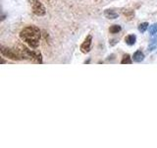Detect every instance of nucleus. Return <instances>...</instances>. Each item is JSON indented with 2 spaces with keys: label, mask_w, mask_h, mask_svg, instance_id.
<instances>
[{
  "label": "nucleus",
  "mask_w": 157,
  "mask_h": 148,
  "mask_svg": "<svg viewBox=\"0 0 157 148\" xmlns=\"http://www.w3.org/2000/svg\"><path fill=\"white\" fill-rule=\"evenodd\" d=\"M29 3H31V6L34 15L40 17L46 14L45 7L43 6V4L39 0H29Z\"/></svg>",
  "instance_id": "nucleus-4"
},
{
  "label": "nucleus",
  "mask_w": 157,
  "mask_h": 148,
  "mask_svg": "<svg viewBox=\"0 0 157 148\" xmlns=\"http://www.w3.org/2000/svg\"><path fill=\"white\" fill-rule=\"evenodd\" d=\"M132 58H134V61L136 62H140L144 59V54L141 51H137L134 53V56H132Z\"/></svg>",
  "instance_id": "nucleus-7"
},
{
  "label": "nucleus",
  "mask_w": 157,
  "mask_h": 148,
  "mask_svg": "<svg viewBox=\"0 0 157 148\" xmlns=\"http://www.w3.org/2000/svg\"><path fill=\"white\" fill-rule=\"evenodd\" d=\"M0 51L4 57H7L12 60H23L24 57L18 47H6L4 46L0 47Z\"/></svg>",
  "instance_id": "nucleus-3"
},
{
  "label": "nucleus",
  "mask_w": 157,
  "mask_h": 148,
  "mask_svg": "<svg viewBox=\"0 0 157 148\" xmlns=\"http://www.w3.org/2000/svg\"><path fill=\"white\" fill-rule=\"evenodd\" d=\"M148 23H146V22H144V23H141L140 26H139V31L141 33V34H144V33H145L146 32V30L148 29Z\"/></svg>",
  "instance_id": "nucleus-10"
},
{
  "label": "nucleus",
  "mask_w": 157,
  "mask_h": 148,
  "mask_svg": "<svg viewBox=\"0 0 157 148\" xmlns=\"http://www.w3.org/2000/svg\"><path fill=\"white\" fill-rule=\"evenodd\" d=\"M132 59L130 57L129 54H126V56H123V59L121 60V63L122 64H132Z\"/></svg>",
  "instance_id": "nucleus-11"
},
{
  "label": "nucleus",
  "mask_w": 157,
  "mask_h": 148,
  "mask_svg": "<svg viewBox=\"0 0 157 148\" xmlns=\"http://www.w3.org/2000/svg\"><path fill=\"white\" fill-rule=\"evenodd\" d=\"M20 51H21L22 56L24 59H29V60H33L36 63H41L42 62V57H41V53L38 51H33V49H29L24 44H18L17 47Z\"/></svg>",
  "instance_id": "nucleus-2"
},
{
  "label": "nucleus",
  "mask_w": 157,
  "mask_h": 148,
  "mask_svg": "<svg viewBox=\"0 0 157 148\" xmlns=\"http://www.w3.org/2000/svg\"><path fill=\"white\" fill-rule=\"evenodd\" d=\"M104 16L107 19H117L118 17H119V14H118L116 11H114V10L108 9V10H106V11L104 12Z\"/></svg>",
  "instance_id": "nucleus-6"
},
{
  "label": "nucleus",
  "mask_w": 157,
  "mask_h": 148,
  "mask_svg": "<svg viewBox=\"0 0 157 148\" xmlns=\"http://www.w3.org/2000/svg\"><path fill=\"white\" fill-rule=\"evenodd\" d=\"M149 34L151 36H154V35L157 34V23L149 26Z\"/></svg>",
  "instance_id": "nucleus-13"
},
{
  "label": "nucleus",
  "mask_w": 157,
  "mask_h": 148,
  "mask_svg": "<svg viewBox=\"0 0 157 148\" xmlns=\"http://www.w3.org/2000/svg\"><path fill=\"white\" fill-rule=\"evenodd\" d=\"M123 13H124V15L125 16H127L129 19H132V17L135 16V12L132 11V10H131V9H127V10H124L123 11Z\"/></svg>",
  "instance_id": "nucleus-12"
},
{
  "label": "nucleus",
  "mask_w": 157,
  "mask_h": 148,
  "mask_svg": "<svg viewBox=\"0 0 157 148\" xmlns=\"http://www.w3.org/2000/svg\"><path fill=\"white\" fill-rule=\"evenodd\" d=\"M91 43H92V37L91 35H88L86 38V39L83 41V43L81 46V51L82 53H87L90 51L91 49Z\"/></svg>",
  "instance_id": "nucleus-5"
},
{
  "label": "nucleus",
  "mask_w": 157,
  "mask_h": 148,
  "mask_svg": "<svg viewBox=\"0 0 157 148\" xmlns=\"http://www.w3.org/2000/svg\"><path fill=\"white\" fill-rule=\"evenodd\" d=\"M125 42L127 44H129V46H134L136 42V35H129V36H127L126 39H125Z\"/></svg>",
  "instance_id": "nucleus-8"
},
{
  "label": "nucleus",
  "mask_w": 157,
  "mask_h": 148,
  "mask_svg": "<svg viewBox=\"0 0 157 148\" xmlns=\"http://www.w3.org/2000/svg\"><path fill=\"white\" fill-rule=\"evenodd\" d=\"M20 38H21L22 41L28 43L31 47L36 48L39 46L41 39L40 30L36 26H28L21 31Z\"/></svg>",
  "instance_id": "nucleus-1"
},
{
  "label": "nucleus",
  "mask_w": 157,
  "mask_h": 148,
  "mask_svg": "<svg viewBox=\"0 0 157 148\" xmlns=\"http://www.w3.org/2000/svg\"><path fill=\"white\" fill-rule=\"evenodd\" d=\"M121 30H122V28H121V26H119V25H112V26L109 28V32L111 34H118Z\"/></svg>",
  "instance_id": "nucleus-9"
}]
</instances>
